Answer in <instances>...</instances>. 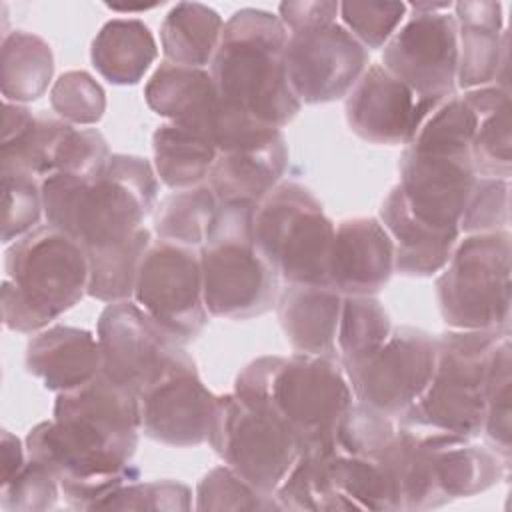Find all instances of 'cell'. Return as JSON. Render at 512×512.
<instances>
[{
  "label": "cell",
  "mask_w": 512,
  "mask_h": 512,
  "mask_svg": "<svg viewBox=\"0 0 512 512\" xmlns=\"http://www.w3.org/2000/svg\"><path fill=\"white\" fill-rule=\"evenodd\" d=\"M26 370L42 380L46 390L68 392L102 372L98 338L74 326H48L26 346Z\"/></svg>",
  "instance_id": "22"
},
{
  "label": "cell",
  "mask_w": 512,
  "mask_h": 512,
  "mask_svg": "<svg viewBox=\"0 0 512 512\" xmlns=\"http://www.w3.org/2000/svg\"><path fill=\"white\" fill-rule=\"evenodd\" d=\"M394 274V244L378 218H348L334 230L326 284L342 296H376Z\"/></svg>",
  "instance_id": "19"
},
{
  "label": "cell",
  "mask_w": 512,
  "mask_h": 512,
  "mask_svg": "<svg viewBox=\"0 0 512 512\" xmlns=\"http://www.w3.org/2000/svg\"><path fill=\"white\" fill-rule=\"evenodd\" d=\"M138 436L74 416H54L28 432L26 454L56 476L72 508L92 510L118 486L138 480V468L132 466Z\"/></svg>",
  "instance_id": "6"
},
{
  "label": "cell",
  "mask_w": 512,
  "mask_h": 512,
  "mask_svg": "<svg viewBox=\"0 0 512 512\" xmlns=\"http://www.w3.org/2000/svg\"><path fill=\"white\" fill-rule=\"evenodd\" d=\"M242 396L266 398L294 432L300 452L336 444V428L354 402L336 356H262L246 364L234 382Z\"/></svg>",
  "instance_id": "4"
},
{
  "label": "cell",
  "mask_w": 512,
  "mask_h": 512,
  "mask_svg": "<svg viewBox=\"0 0 512 512\" xmlns=\"http://www.w3.org/2000/svg\"><path fill=\"white\" fill-rule=\"evenodd\" d=\"M62 494L56 476L40 462L28 458L26 464L0 488V506L6 512L52 510Z\"/></svg>",
  "instance_id": "46"
},
{
  "label": "cell",
  "mask_w": 512,
  "mask_h": 512,
  "mask_svg": "<svg viewBox=\"0 0 512 512\" xmlns=\"http://www.w3.org/2000/svg\"><path fill=\"white\" fill-rule=\"evenodd\" d=\"M50 106L64 122L72 126H90L104 116L106 94L88 72L70 70L60 74L52 84Z\"/></svg>",
  "instance_id": "42"
},
{
  "label": "cell",
  "mask_w": 512,
  "mask_h": 512,
  "mask_svg": "<svg viewBox=\"0 0 512 512\" xmlns=\"http://www.w3.org/2000/svg\"><path fill=\"white\" fill-rule=\"evenodd\" d=\"M2 482H8L28 460L26 446H22L20 438L10 434L8 430H2Z\"/></svg>",
  "instance_id": "48"
},
{
  "label": "cell",
  "mask_w": 512,
  "mask_h": 512,
  "mask_svg": "<svg viewBox=\"0 0 512 512\" xmlns=\"http://www.w3.org/2000/svg\"><path fill=\"white\" fill-rule=\"evenodd\" d=\"M328 448L302 450L274 492L282 510H352L336 492L326 470Z\"/></svg>",
  "instance_id": "36"
},
{
  "label": "cell",
  "mask_w": 512,
  "mask_h": 512,
  "mask_svg": "<svg viewBox=\"0 0 512 512\" xmlns=\"http://www.w3.org/2000/svg\"><path fill=\"white\" fill-rule=\"evenodd\" d=\"M334 230L320 200L296 182H280L252 214L256 246L284 284H326Z\"/></svg>",
  "instance_id": "10"
},
{
  "label": "cell",
  "mask_w": 512,
  "mask_h": 512,
  "mask_svg": "<svg viewBox=\"0 0 512 512\" xmlns=\"http://www.w3.org/2000/svg\"><path fill=\"white\" fill-rule=\"evenodd\" d=\"M382 66L416 98L440 104L456 90L458 30L448 12H414L384 44Z\"/></svg>",
  "instance_id": "16"
},
{
  "label": "cell",
  "mask_w": 512,
  "mask_h": 512,
  "mask_svg": "<svg viewBox=\"0 0 512 512\" xmlns=\"http://www.w3.org/2000/svg\"><path fill=\"white\" fill-rule=\"evenodd\" d=\"M2 174V242L10 244L38 228L44 214L42 180L22 168H0Z\"/></svg>",
  "instance_id": "39"
},
{
  "label": "cell",
  "mask_w": 512,
  "mask_h": 512,
  "mask_svg": "<svg viewBox=\"0 0 512 512\" xmlns=\"http://www.w3.org/2000/svg\"><path fill=\"white\" fill-rule=\"evenodd\" d=\"M96 338L102 374L134 394L158 380L184 352V344L132 300L112 302L102 310Z\"/></svg>",
  "instance_id": "14"
},
{
  "label": "cell",
  "mask_w": 512,
  "mask_h": 512,
  "mask_svg": "<svg viewBox=\"0 0 512 512\" xmlns=\"http://www.w3.org/2000/svg\"><path fill=\"white\" fill-rule=\"evenodd\" d=\"M342 294L326 284H284L276 298L280 328L298 354L336 356Z\"/></svg>",
  "instance_id": "24"
},
{
  "label": "cell",
  "mask_w": 512,
  "mask_h": 512,
  "mask_svg": "<svg viewBox=\"0 0 512 512\" xmlns=\"http://www.w3.org/2000/svg\"><path fill=\"white\" fill-rule=\"evenodd\" d=\"M384 454L376 458L356 456L338 450L336 444L328 450L326 470L330 482L352 510H398L396 490Z\"/></svg>",
  "instance_id": "32"
},
{
  "label": "cell",
  "mask_w": 512,
  "mask_h": 512,
  "mask_svg": "<svg viewBox=\"0 0 512 512\" xmlns=\"http://www.w3.org/2000/svg\"><path fill=\"white\" fill-rule=\"evenodd\" d=\"M134 302L178 342L200 336L208 324L198 248L152 240L134 284Z\"/></svg>",
  "instance_id": "12"
},
{
  "label": "cell",
  "mask_w": 512,
  "mask_h": 512,
  "mask_svg": "<svg viewBox=\"0 0 512 512\" xmlns=\"http://www.w3.org/2000/svg\"><path fill=\"white\" fill-rule=\"evenodd\" d=\"M54 74V54L50 44L24 30L2 36L0 90L4 102L26 104L38 100Z\"/></svg>",
  "instance_id": "30"
},
{
  "label": "cell",
  "mask_w": 512,
  "mask_h": 512,
  "mask_svg": "<svg viewBox=\"0 0 512 512\" xmlns=\"http://www.w3.org/2000/svg\"><path fill=\"white\" fill-rule=\"evenodd\" d=\"M438 104L416 94L382 64H370L346 96L344 112L350 130L372 144H408L424 118Z\"/></svg>",
  "instance_id": "18"
},
{
  "label": "cell",
  "mask_w": 512,
  "mask_h": 512,
  "mask_svg": "<svg viewBox=\"0 0 512 512\" xmlns=\"http://www.w3.org/2000/svg\"><path fill=\"white\" fill-rule=\"evenodd\" d=\"M218 200L208 184L174 190L154 210V234L160 240L200 248L218 212Z\"/></svg>",
  "instance_id": "34"
},
{
  "label": "cell",
  "mask_w": 512,
  "mask_h": 512,
  "mask_svg": "<svg viewBox=\"0 0 512 512\" xmlns=\"http://www.w3.org/2000/svg\"><path fill=\"white\" fill-rule=\"evenodd\" d=\"M110 10H116V12H146V10H152L156 6H160V2H144V4H106Z\"/></svg>",
  "instance_id": "50"
},
{
  "label": "cell",
  "mask_w": 512,
  "mask_h": 512,
  "mask_svg": "<svg viewBox=\"0 0 512 512\" xmlns=\"http://www.w3.org/2000/svg\"><path fill=\"white\" fill-rule=\"evenodd\" d=\"M138 400L142 432L148 438L174 448L208 442L218 396L206 388L186 350L138 394Z\"/></svg>",
  "instance_id": "17"
},
{
  "label": "cell",
  "mask_w": 512,
  "mask_h": 512,
  "mask_svg": "<svg viewBox=\"0 0 512 512\" xmlns=\"http://www.w3.org/2000/svg\"><path fill=\"white\" fill-rule=\"evenodd\" d=\"M338 12H340V2H328V0L278 4V18L288 32L332 24L336 22Z\"/></svg>",
  "instance_id": "47"
},
{
  "label": "cell",
  "mask_w": 512,
  "mask_h": 512,
  "mask_svg": "<svg viewBox=\"0 0 512 512\" xmlns=\"http://www.w3.org/2000/svg\"><path fill=\"white\" fill-rule=\"evenodd\" d=\"M150 110L172 124L202 134L214 144L228 102L220 96L210 70L162 62L144 88Z\"/></svg>",
  "instance_id": "20"
},
{
  "label": "cell",
  "mask_w": 512,
  "mask_h": 512,
  "mask_svg": "<svg viewBox=\"0 0 512 512\" xmlns=\"http://www.w3.org/2000/svg\"><path fill=\"white\" fill-rule=\"evenodd\" d=\"M152 244V234L144 226L124 242L86 252L88 290L86 294L112 304L130 300L138 276V266Z\"/></svg>",
  "instance_id": "33"
},
{
  "label": "cell",
  "mask_w": 512,
  "mask_h": 512,
  "mask_svg": "<svg viewBox=\"0 0 512 512\" xmlns=\"http://www.w3.org/2000/svg\"><path fill=\"white\" fill-rule=\"evenodd\" d=\"M408 12L406 2H340L342 26L370 52L384 48Z\"/></svg>",
  "instance_id": "44"
},
{
  "label": "cell",
  "mask_w": 512,
  "mask_h": 512,
  "mask_svg": "<svg viewBox=\"0 0 512 512\" xmlns=\"http://www.w3.org/2000/svg\"><path fill=\"white\" fill-rule=\"evenodd\" d=\"M224 30L222 16L200 2H178L164 16L160 46L166 62L204 68L210 66Z\"/></svg>",
  "instance_id": "29"
},
{
  "label": "cell",
  "mask_w": 512,
  "mask_h": 512,
  "mask_svg": "<svg viewBox=\"0 0 512 512\" xmlns=\"http://www.w3.org/2000/svg\"><path fill=\"white\" fill-rule=\"evenodd\" d=\"M158 176L146 158L112 154L94 178L52 174L42 180L46 222L84 252L128 240L156 208Z\"/></svg>",
  "instance_id": "1"
},
{
  "label": "cell",
  "mask_w": 512,
  "mask_h": 512,
  "mask_svg": "<svg viewBox=\"0 0 512 512\" xmlns=\"http://www.w3.org/2000/svg\"><path fill=\"white\" fill-rule=\"evenodd\" d=\"M70 126L58 116L36 114L24 104L4 102L0 168H22L44 180L54 174L56 152Z\"/></svg>",
  "instance_id": "27"
},
{
  "label": "cell",
  "mask_w": 512,
  "mask_h": 512,
  "mask_svg": "<svg viewBox=\"0 0 512 512\" xmlns=\"http://www.w3.org/2000/svg\"><path fill=\"white\" fill-rule=\"evenodd\" d=\"M208 442L226 466L268 496L300 454L294 432L266 398L236 392L218 396Z\"/></svg>",
  "instance_id": "11"
},
{
  "label": "cell",
  "mask_w": 512,
  "mask_h": 512,
  "mask_svg": "<svg viewBox=\"0 0 512 512\" xmlns=\"http://www.w3.org/2000/svg\"><path fill=\"white\" fill-rule=\"evenodd\" d=\"M286 166L288 148L284 138L258 150L218 152L206 184L218 204L256 206L282 182Z\"/></svg>",
  "instance_id": "26"
},
{
  "label": "cell",
  "mask_w": 512,
  "mask_h": 512,
  "mask_svg": "<svg viewBox=\"0 0 512 512\" xmlns=\"http://www.w3.org/2000/svg\"><path fill=\"white\" fill-rule=\"evenodd\" d=\"M408 8H412L414 12H426V14H432V12H444V10H450L452 8V2H410Z\"/></svg>",
  "instance_id": "49"
},
{
  "label": "cell",
  "mask_w": 512,
  "mask_h": 512,
  "mask_svg": "<svg viewBox=\"0 0 512 512\" xmlns=\"http://www.w3.org/2000/svg\"><path fill=\"white\" fill-rule=\"evenodd\" d=\"M392 322L376 296H342L336 350L342 368L370 358L390 336Z\"/></svg>",
  "instance_id": "35"
},
{
  "label": "cell",
  "mask_w": 512,
  "mask_h": 512,
  "mask_svg": "<svg viewBox=\"0 0 512 512\" xmlns=\"http://www.w3.org/2000/svg\"><path fill=\"white\" fill-rule=\"evenodd\" d=\"M508 230L466 234L436 278L442 320L454 330L510 332Z\"/></svg>",
  "instance_id": "9"
},
{
  "label": "cell",
  "mask_w": 512,
  "mask_h": 512,
  "mask_svg": "<svg viewBox=\"0 0 512 512\" xmlns=\"http://www.w3.org/2000/svg\"><path fill=\"white\" fill-rule=\"evenodd\" d=\"M196 510H282L274 496L262 494L230 466L212 468L198 482Z\"/></svg>",
  "instance_id": "40"
},
{
  "label": "cell",
  "mask_w": 512,
  "mask_h": 512,
  "mask_svg": "<svg viewBox=\"0 0 512 512\" xmlns=\"http://www.w3.org/2000/svg\"><path fill=\"white\" fill-rule=\"evenodd\" d=\"M478 114L452 94L420 124L400 156L398 188L408 208L430 226L458 228L478 178L470 144Z\"/></svg>",
  "instance_id": "2"
},
{
  "label": "cell",
  "mask_w": 512,
  "mask_h": 512,
  "mask_svg": "<svg viewBox=\"0 0 512 512\" xmlns=\"http://www.w3.org/2000/svg\"><path fill=\"white\" fill-rule=\"evenodd\" d=\"M398 422L360 402H352L336 428V448L356 456H382L394 442Z\"/></svg>",
  "instance_id": "41"
},
{
  "label": "cell",
  "mask_w": 512,
  "mask_h": 512,
  "mask_svg": "<svg viewBox=\"0 0 512 512\" xmlns=\"http://www.w3.org/2000/svg\"><path fill=\"white\" fill-rule=\"evenodd\" d=\"M152 152L156 176L172 190L206 184L218 156L208 138L172 122L154 130Z\"/></svg>",
  "instance_id": "31"
},
{
  "label": "cell",
  "mask_w": 512,
  "mask_h": 512,
  "mask_svg": "<svg viewBox=\"0 0 512 512\" xmlns=\"http://www.w3.org/2000/svg\"><path fill=\"white\" fill-rule=\"evenodd\" d=\"M434 364L436 336L400 326L370 358L344 372L356 402L398 420L426 390Z\"/></svg>",
  "instance_id": "13"
},
{
  "label": "cell",
  "mask_w": 512,
  "mask_h": 512,
  "mask_svg": "<svg viewBox=\"0 0 512 512\" xmlns=\"http://www.w3.org/2000/svg\"><path fill=\"white\" fill-rule=\"evenodd\" d=\"M474 112L478 114V124L472 136L470 156H472L476 174L510 180V174H512L510 98L492 108H480Z\"/></svg>",
  "instance_id": "38"
},
{
  "label": "cell",
  "mask_w": 512,
  "mask_h": 512,
  "mask_svg": "<svg viewBox=\"0 0 512 512\" xmlns=\"http://www.w3.org/2000/svg\"><path fill=\"white\" fill-rule=\"evenodd\" d=\"M284 64L300 104H326L348 96L370 66V54L340 22H332L288 32Z\"/></svg>",
  "instance_id": "15"
},
{
  "label": "cell",
  "mask_w": 512,
  "mask_h": 512,
  "mask_svg": "<svg viewBox=\"0 0 512 512\" xmlns=\"http://www.w3.org/2000/svg\"><path fill=\"white\" fill-rule=\"evenodd\" d=\"M510 332L448 330L436 336V364L420 398L396 420L400 426L478 438L484 422L492 350Z\"/></svg>",
  "instance_id": "8"
},
{
  "label": "cell",
  "mask_w": 512,
  "mask_h": 512,
  "mask_svg": "<svg viewBox=\"0 0 512 512\" xmlns=\"http://www.w3.org/2000/svg\"><path fill=\"white\" fill-rule=\"evenodd\" d=\"M156 56L158 46L150 28L136 18L106 22L90 48L98 74L116 86L138 84Z\"/></svg>",
  "instance_id": "28"
},
{
  "label": "cell",
  "mask_w": 512,
  "mask_h": 512,
  "mask_svg": "<svg viewBox=\"0 0 512 512\" xmlns=\"http://www.w3.org/2000/svg\"><path fill=\"white\" fill-rule=\"evenodd\" d=\"M452 6L458 30L456 86L472 90L496 84L508 60L502 4L494 0H460Z\"/></svg>",
  "instance_id": "21"
},
{
  "label": "cell",
  "mask_w": 512,
  "mask_h": 512,
  "mask_svg": "<svg viewBox=\"0 0 512 512\" xmlns=\"http://www.w3.org/2000/svg\"><path fill=\"white\" fill-rule=\"evenodd\" d=\"M250 204H220L200 252L210 316L250 320L276 306L280 278L256 246Z\"/></svg>",
  "instance_id": "7"
},
{
  "label": "cell",
  "mask_w": 512,
  "mask_h": 512,
  "mask_svg": "<svg viewBox=\"0 0 512 512\" xmlns=\"http://www.w3.org/2000/svg\"><path fill=\"white\" fill-rule=\"evenodd\" d=\"M510 224V180L478 176L458 230L464 234H486L508 230Z\"/></svg>",
  "instance_id": "45"
},
{
  "label": "cell",
  "mask_w": 512,
  "mask_h": 512,
  "mask_svg": "<svg viewBox=\"0 0 512 512\" xmlns=\"http://www.w3.org/2000/svg\"><path fill=\"white\" fill-rule=\"evenodd\" d=\"M286 42L288 30L276 14L240 8L224 22L210 62V74L220 96L276 128L292 122L302 106L288 84Z\"/></svg>",
  "instance_id": "3"
},
{
  "label": "cell",
  "mask_w": 512,
  "mask_h": 512,
  "mask_svg": "<svg viewBox=\"0 0 512 512\" xmlns=\"http://www.w3.org/2000/svg\"><path fill=\"white\" fill-rule=\"evenodd\" d=\"M2 320L14 332H40L82 300L88 290L84 248L62 230L44 224L6 250Z\"/></svg>",
  "instance_id": "5"
},
{
  "label": "cell",
  "mask_w": 512,
  "mask_h": 512,
  "mask_svg": "<svg viewBox=\"0 0 512 512\" xmlns=\"http://www.w3.org/2000/svg\"><path fill=\"white\" fill-rule=\"evenodd\" d=\"M192 508V492L186 484L176 480L138 482L130 480L106 498H102L92 510H152V512H178Z\"/></svg>",
  "instance_id": "43"
},
{
  "label": "cell",
  "mask_w": 512,
  "mask_h": 512,
  "mask_svg": "<svg viewBox=\"0 0 512 512\" xmlns=\"http://www.w3.org/2000/svg\"><path fill=\"white\" fill-rule=\"evenodd\" d=\"M382 226L394 244V272L426 278L440 272L458 242V228H436L414 216L398 184L380 206Z\"/></svg>",
  "instance_id": "23"
},
{
  "label": "cell",
  "mask_w": 512,
  "mask_h": 512,
  "mask_svg": "<svg viewBox=\"0 0 512 512\" xmlns=\"http://www.w3.org/2000/svg\"><path fill=\"white\" fill-rule=\"evenodd\" d=\"M414 430L420 434L436 484L448 502L476 496L508 474L510 466L492 448L476 444L474 438L422 428Z\"/></svg>",
  "instance_id": "25"
},
{
  "label": "cell",
  "mask_w": 512,
  "mask_h": 512,
  "mask_svg": "<svg viewBox=\"0 0 512 512\" xmlns=\"http://www.w3.org/2000/svg\"><path fill=\"white\" fill-rule=\"evenodd\" d=\"M512 344L510 334H506L496 348L492 350L488 376H486V394H484V422L482 436L486 438L488 448H492L506 466H510L512 456Z\"/></svg>",
  "instance_id": "37"
}]
</instances>
